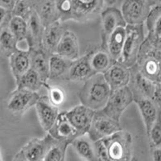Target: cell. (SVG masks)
I'll use <instances>...</instances> for the list:
<instances>
[{
    "mask_svg": "<svg viewBox=\"0 0 161 161\" xmlns=\"http://www.w3.org/2000/svg\"><path fill=\"white\" fill-rule=\"evenodd\" d=\"M35 108L40 126L44 131L48 132L55 123L60 113L59 108L52 104L48 96L40 97Z\"/></svg>",
    "mask_w": 161,
    "mask_h": 161,
    "instance_id": "cell-14",
    "label": "cell"
},
{
    "mask_svg": "<svg viewBox=\"0 0 161 161\" xmlns=\"http://www.w3.org/2000/svg\"><path fill=\"white\" fill-rule=\"evenodd\" d=\"M132 103H134V97L131 90L128 86H125L111 90L108 101L102 110L109 117L120 122L123 112Z\"/></svg>",
    "mask_w": 161,
    "mask_h": 161,
    "instance_id": "cell-5",
    "label": "cell"
},
{
    "mask_svg": "<svg viewBox=\"0 0 161 161\" xmlns=\"http://www.w3.org/2000/svg\"><path fill=\"white\" fill-rule=\"evenodd\" d=\"M76 153L85 161H97L94 142L88 135L80 136L70 143Z\"/></svg>",
    "mask_w": 161,
    "mask_h": 161,
    "instance_id": "cell-27",
    "label": "cell"
},
{
    "mask_svg": "<svg viewBox=\"0 0 161 161\" xmlns=\"http://www.w3.org/2000/svg\"><path fill=\"white\" fill-rule=\"evenodd\" d=\"M154 101L158 106L159 110H161V83L156 85V90L154 97Z\"/></svg>",
    "mask_w": 161,
    "mask_h": 161,
    "instance_id": "cell-41",
    "label": "cell"
},
{
    "mask_svg": "<svg viewBox=\"0 0 161 161\" xmlns=\"http://www.w3.org/2000/svg\"><path fill=\"white\" fill-rule=\"evenodd\" d=\"M106 82L110 86V90H114L128 86L130 79V69L115 61L104 73Z\"/></svg>",
    "mask_w": 161,
    "mask_h": 161,
    "instance_id": "cell-17",
    "label": "cell"
},
{
    "mask_svg": "<svg viewBox=\"0 0 161 161\" xmlns=\"http://www.w3.org/2000/svg\"><path fill=\"white\" fill-rule=\"evenodd\" d=\"M12 161H28V159L26 158V156H24V152L22 150H20L19 152H17L15 154V156L13 158Z\"/></svg>",
    "mask_w": 161,
    "mask_h": 161,
    "instance_id": "cell-42",
    "label": "cell"
},
{
    "mask_svg": "<svg viewBox=\"0 0 161 161\" xmlns=\"http://www.w3.org/2000/svg\"><path fill=\"white\" fill-rule=\"evenodd\" d=\"M18 41L11 32L8 27L0 30V50L7 57L19 49Z\"/></svg>",
    "mask_w": 161,
    "mask_h": 161,
    "instance_id": "cell-31",
    "label": "cell"
},
{
    "mask_svg": "<svg viewBox=\"0 0 161 161\" xmlns=\"http://www.w3.org/2000/svg\"><path fill=\"white\" fill-rule=\"evenodd\" d=\"M34 3L35 0H16L11 15L27 19L30 13L34 10Z\"/></svg>",
    "mask_w": 161,
    "mask_h": 161,
    "instance_id": "cell-35",
    "label": "cell"
},
{
    "mask_svg": "<svg viewBox=\"0 0 161 161\" xmlns=\"http://www.w3.org/2000/svg\"><path fill=\"white\" fill-rule=\"evenodd\" d=\"M73 60L53 53L49 57V81L62 83L69 81V71Z\"/></svg>",
    "mask_w": 161,
    "mask_h": 161,
    "instance_id": "cell-15",
    "label": "cell"
},
{
    "mask_svg": "<svg viewBox=\"0 0 161 161\" xmlns=\"http://www.w3.org/2000/svg\"><path fill=\"white\" fill-rule=\"evenodd\" d=\"M16 0H0V8L11 11L13 10Z\"/></svg>",
    "mask_w": 161,
    "mask_h": 161,
    "instance_id": "cell-40",
    "label": "cell"
},
{
    "mask_svg": "<svg viewBox=\"0 0 161 161\" xmlns=\"http://www.w3.org/2000/svg\"><path fill=\"white\" fill-rule=\"evenodd\" d=\"M26 20L28 23V36L26 40V43L28 44V49L32 50L40 48L44 26L43 25L35 9L30 13Z\"/></svg>",
    "mask_w": 161,
    "mask_h": 161,
    "instance_id": "cell-19",
    "label": "cell"
},
{
    "mask_svg": "<svg viewBox=\"0 0 161 161\" xmlns=\"http://www.w3.org/2000/svg\"><path fill=\"white\" fill-rule=\"evenodd\" d=\"M145 40L143 24L126 26V39L120 59L118 61L127 68H131L137 62L138 54Z\"/></svg>",
    "mask_w": 161,
    "mask_h": 161,
    "instance_id": "cell-4",
    "label": "cell"
},
{
    "mask_svg": "<svg viewBox=\"0 0 161 161\" xmlns=\"http://www.w3.org/2000/svg\"><path fill=\"white\" fill-rule=\"evenodd\" d=\"M89 53L90 65L96 73H104L115 62V60H114L103 48L93 50Z\"/></svg>",
    "mask_w": 161,
    "mask_h": 161,
    "instance_id": "cell-29",
    "label": "cell"
},
{
    "mask_svg": "<svg viewBox=\"0 0 161 161\" xmlns=\"http://www.w3.org/2000/svg\"><path fill=\"white\" fill-rule=\"evenodd\" d=\"M31 54V68L35 70L44 83L49 80V57L50 54L42 48L29 50Z\"/></svg>",
    "mask_w": 161,
    "mask_h": 161,
    "instance_id": "cell-24",
    "label": "cell"
},
{
    "mask_svg": "<svg viewBox=\"0 0 161 161\" xmlns=\"http://www.w3.org/2000/svg\"><path fill=\"white\" fill-rule=\"evenodd\" d=\"M11 17H12V15L11 11L0 8V30L8 27Z\"/></svg>",
    "mask_w": 161,
    "mask_h": 161,
    "instance_id": "cell-38",
    "label": "cell"
},
{
    "mask_svg": "<svg viewBox=\"0 0 161 161\" xmlns=\"http://www.w3.org/2000/svg\"><path fill=\"white\" fill-rule=\"evenodd\" d=\"M101 44H104L108 37L119 27H126L122 12L117 8L107 7L101 12Z\"/></svg>",
    "mask_w": 161,
    "mask_h": 161,
    "instance_id": "cell-11",
    "label": "cell"
},
{
    "mask_svg": "<svg viewBox=\"0 0 161 161\" xmlns=\"http://www.w3.org/2000/svg\"><path fill=\"white\" fill-rule=\"evenodd\" d=\"M134 103H136L139 107L147 134L157 119L159 112V107L155 101L150 98L135 99Z\"/></svg>",
    "mask_w": 161,
    "mask_h": 161,
    "instance_id": "cell-25",
    "label": "cell"
},
{
    "mask_svg": "<svg viewBox=\"0 0 161 161\" xmlns=\"http://www.w3.org/2000/svg\"><path fill=\"white\" fill-rule=\"evenodd\" d=\"M44 81L40 78V75L31 68L15 80L16 88L24 89L32 92H38L44 87Z\"/></svg>",
    "mask_w": 161,
    "mask_h": 161,
    "instance_id": "cell-30",
    "label": "cell"
},
{
    "mask_svg": "<svg viewBox=\"0 0 161 161\" xmlns=\"http://www.w3.org/2000/svg\"><path fill=\"white\" fill-rule=\"evenodd\" d=\"M103 1L104 5H106L107 7H111L117 2V0H103Z\"/></svg>",
    "mask_w": 161,
    "mask_h": 161,
    "instance_id": "cell-44",
    "label": "cell"
},
{
    "mask_svg": "<svg viewBox=\"0 0 161 161\" xmlns=\"http://www.w3.org/2000/svg\"><path fill=\"white\" fill-rule=\"evenodd\" d=\"M150 10L147 0H124L120 11L126 24L138 25L144 24Z\"/></svg>",
    "mask_w": 161,
    "mask_h": 161,
    "instance_id": "cell-10",
    "label": "cell"
},
{
    "mask_svg": "<svg viewBox=\"0 0 161 161\" xmlns=\"http://www.w3.org/2000/svg\"><path fill=\"white\" fill-rule=\"evenodd\" d=\"M151 160L161 161V147H151Z\"/></svg>",
    "mask_w": 161,
    "mask_h": 161,
    "instance_id": "cell-39",
    "label": "cell"
},
{
    "mask_svg": "<svg viewBox=\"0 0 161 161\" xmlns=\"http://www.w3.org/2000/svg\"><path fill=\"white\" fill-rule=\"evenodd\" d=\"M69 145L70 143L68 142L55 140L43 161H65L66 150Z\"/></svg>",
    "mask_w": 161,
    "mask_h": 161,
    "instance_id": "cell-33",
    "label": "cell"
},
{
    "mask_svg": "<svg viewBox=\"0 0 161 161\" xmlns=\"http://www.w3.org/2000/svg\"><path fill=\"white\" fill-rule=\"evenodd\" d=\"M55 140L48 133L43 139L32 138L30 139L21 150L28 161H43Z\"/></svg>",
    "mask_w": 161,
    "mask_h": 161,
    "instance_id": "cell-13",
    "label": "cell"
},
{
    "mask_svg": "<svg viewBox=\"0 0 161 161\" xmlns=\"http://www.w3.org/2000/svg\"><path fill=\"white\" fill-rule=\"evenodd\" d=\"M126 39V27H119L108 37L104 44H101V48L108 53L115 61L120 59Z\"/></svg>",
    "mask_w": 161,
    "mask_h": 161,
    "instance_id": "cell-22",
    "label": "cell"
},
{
    "mask_svg": "<svg viewBox=\"0 0 161 161\" xmlns=\"http://www.w3.org/2000/svg\"><path fill=\"white\" fill-rule=\"evenodd\" d=\"M55 53L70 60H77L79 57L80 48L75 33L70 30H65L56 48Z\"/></svg>",
    "mask_w": 161,
    "mask_h": 161,
    "instance_id": "cell-20",
    "label": "cell"
},
{
    "mask_svg": "<svg viewBox=\"0 0 161 161\" xmlns=\"http://www.w3.org/2000/svg\"><path fill=\"white\" fill-rule=\"evenodd\" d=\"M121 130H123V128L121 126L120 122L109 117L101 110L94 113L87 135L93 142H96L109 137Z\"/></svg>",
    "mask_w": 161,
    "mask_h": 161,
    "instance_id": "cell-6",
    "label": "cell"
},
{
    "mask_svg": "<svg viewBox=\"0 0 161 161\" xmlns=\"http://www.w3.org/2000/svg\"><path fill=\"white\" fill-rule=\"evenodd\" d=\"M136 65L147 78L156 84L161 83V50L147 37L141 46Z\"/></svg>",
    "mask_w": 161,
    "mask_h": 161,
    "instance_id": "cell-2",
    "label": "cell"
},
{
    "mask_svg": "<svg viewBox=\"0 0 161 161\" xmlns=\"http://www.w3.org/2000/svg\"><path fill=\"white\" fill-rule=\"evenodd\" d=\"M44 88L48 90V97L51 103L57 107H60L65 103L67 94L64 89L60 86H51L49 82L44 83Z\"/></svg>",
    "mask_w": 161,
    "mask_h": 161,
    "instance_id": "cell-34",
    "label": "cell"
},
{
    "mask_svg": "<svg viewBox=\"0 0 161 161\" xmlns=\"http://www.w3.org/2000/svg\"><path fill=\"white\" fill-rule=\"evenodd\" d=\"M72 6L71 20L86 23L95 19L103 11V0H70Z\"/></svg>",
    "mask_w": 161,
    "mask_h": 161,
    "instance_id": "cell-8",
    "label": "cell"
},
{
    "mask_svg": "<svg viewBox=\"0 0 161 161\" xmlns=\"http://www.w3.org/2000/svg\"><path fill=\"white\" fill-rule=\"evenodd\" d=\"M97 161H111L109 158L107 150L103 143V139L94 142Z\"/></svg>",
    "mask_w": 161,
    "mask_h": 161,
    "instance_id": "cell-37",
    "label": "cell"
},
{
    "mask_svg": "<svg viewBox=\"0 0 161 161\" xmlns=\"http://www.w3.org/2000/svg\"><path fill=\"white\" fill-rule=\"evenodd\" d=\"M151 8L156 6H161V0H147Z\"/></svg>",
    "mask_w": 161,
    "mask_h": 161,
    "instance_id": "cell-43",
    "label": "cell"
},
{
    "mask_svg": "<svg viewBox=\"0 0 161 161\" xmlns=\"http://www.w3.org/2000/svg\"><path fill=\"white\" fill-rule=\"evenodd\" d=\"M34 9L44 27L60 20L56 0H35Z\"/></svg>",
    "mask_w": 161,
    "mask_h": 161,
    "instance_id": "cell-26",
    "label": "cell"
},
{
    "mask_svg": "<svg viewBox=\"0 0 161 161\" xmlns=\"http://www.w3.org/2000/svg\"><path fill=\"white\" fill-rule=\"evenodd\" d=\"M110 93L111 90L103 73H96L85 81L78 92V98L80 104L97 111L104 108Z\"/></svg>",
    "mask_w": 161,
    "mask_h": 161,
    "instance_id": "cell-1",
    "label": "cell"
},
{
    "mask_svg": "<svg viewBox=\"0 0 161 161\" xmlns=\"http://www.w3.org/2000/svg\"><path fill=\"white\" fill-rule=\"evenodd\" d=\"M40 97L37 92L16 88L11 93L7 106L14 115L22 116L32 106H36Z\"/></svg>",
    "mask_w": 161,
    "mask_h": 161,
    "instance_id": "cell-7",
    "label": "cell"
},
{
    "mask_svg": "<svg viewBox=\"0 0 161 161\" xmlns=\"http://www.w3.org/2000/svg\"><path fill=\"white\" fill-rule=\"evenodd\" d=\"M65 30L64 23L61 22L60 20H57L44 27L41 48L50 55L55 53L56 48Z\"/></svg>",
    "mask_w": 161,
    "mask_h": 161,
    "instance_id": "cell-18",
    "label": "cell"
},
{
    "mask_svg": "<svg viewBox=\"0 0 161 161\" xmlns=\"http://www.w3.org/2000/svg\"><path fill=\"white\" fill-rule=\"evenodd\" d=\"M95 74L90 65L88 53L73 61L69 71V81L85 82Z\"/></svg>",
    "mask_w": 161,
    "mask_h": 161,
    "instance_id": "cell-21",
    "label": "cell"
},
{
    "mask_svg": "<svg viewBox=\"0 0 161 161\" xmlns=\"http://www.w3.org/2000/svg\"><path fill=\"white\" fill-rule=\"evenodd\" d=\"M8 58L10 69L15 80L31 69V54L28 49L19 48Z\"/></svg>",
    "mask_w": 161,
    "mask_h": 161,
    "instance_id": "cell-23",
    "label": "cell"
},
{
    "mask_svg": "<svg viewBox=\"0 0 161 161\" xmlns=\"http://www.w3.org/2000/svg\"><path fill=\"white\" fill-rule=\"evenodd\" d=\"M8 28L18 43L26 41L28 36V23L21 17L12 16L8 24Z\"/></svg>",
    "mask_w": 161,
    "mask_h": 161,
    "instance_id": "cell-32",
    "label": "cell"
},
{
    "mask_svg": "<svg viewBox=\"0 0 161 161\" xmlns=\"http://www.w3.org/2000/svg\"><path fill=\"white\" fill-rule=\"evenodd\" d=\"M95 111L82 104L66 110V116L76 129L79 136L88 133Z\"/></svg>",
    "mask_w": 161,
    "mask_h": 161,
    "instance_id": "cell-12",
    "label": "cell"
},
{
    "mask_svg": "<svg viewBox=\"0 0 161 161\" xmlns=\"http://www.w3.org/2000/svg\"><path fill=\"white\" fill-rule=\"evenodd\" d=\"M147 135L148 136L150 148L161 147V110H159L156 122Z\"/></svg>",
    "mask_w": 161,
    "mask_h": 161,
    "instance_id": "cell-36",
    "label": "cell"
},
{
    "mask_svg": "<svg viewBox=\"0 0 161 161\" xmlns=\"http://www.w3.org/2000/svg\"><path fill=\"white\" fill-rule=\"evenodd\" d=\"M48 133L56 140L64 141L69 143L79 136L76 129L66 116L65 111L59 113L55 123Z\"/></svg>",
    "mask_w": 161,
    "mask_h": 161,
    "instance_id": "cell-16",
    "label": "cell"
},
{
    "mask_svg": "<svg viewBox=\"0 0 161 161\" xmlns=\"http://www.w3.org/2000/svg\"><path fill=\"white\" fill-rule=\"evenodd\" d=\"M0 161H3V159H2V153H1V148H0Z\"/></svg>",
    "mask_w": 161,
    "mask_h": 161,
    "instance_id": "cell-45",
    "label": "cell"
},
{
    "mask_svg": "<svg viewBox=\"0 0 161 161\" xmlns=\"http://www.w3.org/2000/svg\"><path fill=\"white\" fill-rule=\"evenodd\" d=\"M103 141L111 161H136L134 157L133 139L128 131L119 130Z\"/></svg>",
    "mask_w": 161,
    "mask_h": 161,
    "instance_id": "cell-3",
    "label": "cell"
},
{
    "mask_svg": "<svg viewBox=\"0 0 161 161\" xmlns=\"http://www.w3.org/2000/svg\"><path fill=\"white\" fill-rule=\"evenodd\" d=\"M130 79L128 87L131 90L134 100L139 98L154 99L156 90V83L144 76L136 65L130 68Z\"/></svg>",
    "mask_w": 161,
    "mask_h": 161,
    "instance_id": "cell-9",
    "label": "cell"
},
{
    "mask_svg": "<svg viewBox=\"0 0 161 161\" xmlns=\"http://www.w3.org/2000/svg\"><path fill=\"white\" fill-rule=\"evenodd\" d=\"M145 23L148 31L147 38L152 42L161 39V6L151 8Z\"/></svg>",
    "mask_w": 161,
    "mask_h": 161,
    "instance_id": "cell-28",
    "label": "cell"
}]
</instances>
